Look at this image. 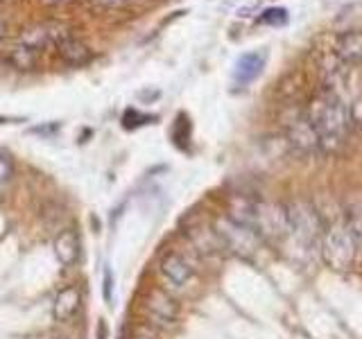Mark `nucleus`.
Wrapping results in <instances>:
<instances>
[{"label": "nucleus", "mask_w": 362, "mask_h": 339, "mask_svg": "<svg viewBox=\"0 0 362 339\" xmlns=\"http://www.w3.org/2000/svg\"><path fill=\"white\" fill-rule=\"evenodd\" d=\"M310 122L320 133V150L337 152L342 147L349 133V109L342 105V100L335 95H322L313 102V109L308 113Z\"/></svg>", "instance_id": "1"}, {"label": "nucleus", "mask_w": 362, "mask_h": 339, "mask_svg": "<svg viewBox=\"0 0 362 339\" xmlns=\"http://www.w3.org/2000/svg\"><path fill=\"white\" fill-rule=\"evenodd\" d=\"M358 244H360L358 237L349 226L335 224L322 233L320 251H322V258L328 267L335 271H344L354 265L356 254H358Z\"/></svg>", "instance_id": "2"}, {"label": "nucleus", "mask_w": 362, "mask_h": 339, "mask_svg": "<svg viewBox=\"0 0 362 339\" xmlns=\"http://www.w3.org/2000/svg\"><path fill=\"white\" fill-rule=\"evenodd\" d=\"M215 235H218L220 246L229 249L231 254L243 256V258H252L258 251L260 242H263L254 229L235 222L229 215L215 222Z\"/></svg>", "instance_id": "3"}, {"label": "nucleus", "mask_w": 362, "mask_h": 339, "mask_svg": "<svg viewBox=\"0 0 362 339\" xmlns=\"http://www.w3.org/2000/svg\"><path fill=\"white\" fill-rule=\"evenodd\" d=\"M290 235L299 246H313L322 240V220L308 201H294L288 206Z\"/></svg>", "instance_id": "4"}, {"label": "nucleus", "mask_w": 362, "mask_h": 339, "mask_svg": "<svg viewBox=\"0 0 362 339\" xmlns=\"http://www.w3.org/2000/svg\"><path fill=\"white\" fill-rule=\"evenodd\" d=\"M288 141L292 145V150L301 156L315 154L317 150H320V133H317V127L310 122L308 116H301L290 124Z\"/></svg>", "instance_id": "5"}, {"label": "nucleus", "mask_w": 362, "mask_h": 339, "mask_svg": "<svg viewBox=\"0 0 362 339\" xmlns=\"http://www.w3.org/2000/svg\"><path fill=\"white\" fill-rule=\"evenodd\" d=\"M267 64V54L263 50H252V52H245L238 56V61L233 66V79L235 84H252L254 79L260 77V73H263V68Z\"/></svg>", "instance_id": "6"}, {"label": "nucleus", "mask_w": 362, "mask_h": 339, "mask_svg": "<svg viewBox=\"0 0 362 339\" xmlns=\"http://www.w3.org/2000/svg\"><path fill=\"white\" fill-rule=\"evenodd\" d=\"M335 54L342 64H349V66L362 64V30L344 32L342 37L337 39Z\"/></svg>", "instance_id": "7"}, {"label": "nucleus", "mask_w": 362, "mask_h": 339, "mask_svg": "<svg viewBox=\"0 0 362 339\" xmlns=\"http://www.w3.org/2000/svg\"><path fill=\"white\" fill-rule=\"evenodd\" d=\"M57 52H59L62 59L71 66H84L90 61V56H93L86 45L77 37H71V34H64L62 39H57Z\"/></svg>", "instance_id": "8"}, {"label": "nucleus", "mask_w": 362, "mask_h": 339, "mask_svg": "<svg viewBox=\"0 0 362 339\" xmlns=\"http://www.w3.org/2000/svg\"><path fill=\"white\" fill-rule=\"evenodd\" d=\"M79 301H82V294H79V290L75 285L64 287L54 297V303H52L54 319L57 321H71L79 310Z\"/></svg>", "instance_id": "9"}, {"label": "nucleus", "mask_w": 362, "mask_h": 339, "mask_svg": "<svg viewBox=\"0 0 362 339\" xmlns=\"http://www.w3.org/2000/svg\"><path fill=\"white\" fill-rule=\"evenodd\" d=\"M54 256H57V260H59L64 267H71V265L77 263L79 240H77V233L73 229H66L64 233L57 235V240H54Z\"/></svg>", "instance_id": "10"}, {"label": "nucleus", "mask_w": 362, "mask_h": 339, "mask_svg": "<svg viewBox=\"0 0 362 339\" xmlns=\"http://www.w3.org/2000/svg\"><path fill=\"white\" fill-rule=\"evenodd\" d=\"M161 271H163V276L168 280L175 282V285H186L188 278L192 276L190 265L179 254H175V251H170V254L163 256V260H161Z\"/></svg>", "instance_id": "11"}, {"label": "nucleus", "mask_w": 362, "mask_h": 339, "mask_svg": "<svg viewBox=\"0 0 362 339\" xmlns=\"http://www.w3.org/2000/svg\"><path fill=\"white\" fill-rule=\"evenodd\" d=\"M150 312L154 319H158L161 323H173L177 316V305L173 303V299H168L163 292H154L150 299Z\"/></svg>", "instance_id": "12"}, {"label": "nucleus", "mask_w": 362, "mask_h": 339, "mask_svg": "<svg viewBox=\"0 0 362 339\" xmlns=\"http://www.w3.org/2000/svg\"><path fill=\"white\" fill-rule=\"evenodd\" d=\"M48 37H50V32L45 28H32V30H28L25 34H23L21 45H25V48L39 52V50L45 48V45H48Z\"/></svg>", "instance_id": "13"}, {"label": "nucleus", "mask_w": 362, "mask_h": 339, "mask_svg": "<svg viewBox=\"0 0 362 339\" xmlns=\"http://www.w3.org/2000/svg\"><path fill=\"white\" fill-rule=\"evenodd\" d=\"M37 54L30 48H25V45H18V48H14V52H11V64H14L16 68H21V71H32L34 66H37Z\"/></svg>", "instance_id": "14"}, {"label": "nucleus", "mask_w": 362, "mask_h": 339, "mask_svg": "<svg viewBox=\"0 0 362 339\" xmlns=\"http://www.w3.org/2000/svg\"><path fill=\"white\" fill-rule=\"evenodd\" d=\"M260 25H286L288 23V11L283 7H269L258 16Z\"/></svg>", "instance_id": "15"}, {"label": "nucleus", "mask_w": 362, "mask_h": 339, "mask_svg": "<svg viewBox=\"0 0 362 339\" xmlns=\"http://www.w3.org/2000/svg\"><path fill=\"white\" fill-rule=\"evenodd\" d=\"M150 120H154V116H145V113H139L136 109H127V111H124V116H122V127L124 129H136V127H141V124L150 122Z\"/></svg>", "instance_id": "16"}, {"label": "nucleus", "mask_w": 362, "mask_h": 339, "mask_svg": "<svg viewBox=\"0 0 362 339\" xmlns=\"http://www.w3.org/2000/svg\"><path fill=\"white\" fill-rule=\"evenodd\" d=\"M188 129H190V124H188V118L181 113V116L177 118L175 122V131H173V138L181 145L184 141H188Z\"/></svg>", "instance_id": "17"}, {"label": "nucleus", "mask_w": 362, "mask_h": 339, "mask_svg": "<svg viewBox=\"0 0 362 339\" xmlns=\"http://www.w3.org/2000/svg\"><path fill=\"white\" fill-rule=\"evenodd\" d=\"M349 120H351V124H358V127H362V97H358L354 105H351Z\"/></svg>", "instance_id": "18"}, {"label": "nucleus", "mask_w": 362, "mask_h": 339, "mask_svg": "<svg viewBox=\"0 0 362 339\" xmlns=\"http://www.w3.org/2000/svg\"><path fill=\"white\" fill-rule=\"evenodd\" d=\"M11 177V163L5 156H0V181H7Z\"/></svg>", "instance_id": "19"}, {"label": "nucleus", "mask_w": 362, "mask_h": 339, "mask_svg": "<svg viewBox=\"0 0 362 339\" xmlns=\"http://www.w3.org/2000/svg\"><path fill=\"white\" fill-rule=\"evenodd\" d=\"M57 129H59V124H50V127H34V131H37V133H50V131H57Z\"/></svg>", "instance_id": "20"}, {"label": "nucleus", "mask_w": 362, "mask_h": 339, "mask_svg": "<svg viewBox=\"0 0 362 339\" xmlns=\"http://www.w3.org/2000/svg\"><path fill=\"white\" fill-rule=\"evenodd\" d=\"M105 297H107V301L111 299V274H109V271L105 276Z\"/></svg>", "instance_id": "21"}, {"label": "nucleus", "mask_w": 362, "mask_h": 339, "mask_svg": "<svg viewBox=\"0 0 362 339\" xmlns=\"http://www.w3.org/2000/svg\"><path fill=\"white\" fill-rule=\"evenodd\" d=\"M45 3H50V5H57V3H68V0H45Z\"/></svg>", "instance_id": "22"}, {"label": "nucleus", "mask_w": 362, "mask_h": 339, "mask_svg": "<svg viewBox=\"0 0 362 339\" xmlns=\"http://www.w3.org/2000/svg\"><path fill=\"white\" fill-rule=\"evenodd\" d=\"M3 34H5V23L0 20V37H3Z\"/></svg>", "instance_id": "23"}, {"label": "nucleus", "mask_w": 362, "mask_h": 339, "mask_svg": "<svg viewBox=\"0 0 362 339\" xmlns=\"http://www.w3.org/2000/svg\"><path fill=\"white\" fill-rule=\"evenodd\" d=\"M100 3H109L111 5V3H120V0H100Z\"/></svg>", "instance_id": "24"}]
</instances>
